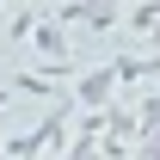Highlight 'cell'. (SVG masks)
Instances as JSON below:
<instances>
[{"label": "cell", "mask_w": 160, "mask_h": 160, "mask_svg": "<svg viewBox=\"0 0 160 160\" xmlns=\"http://www.w3.org/2000/svg\"><path fill=\"white\" fill-rule=\"evenodd\" d=\"M68 117H74V99H62L49 117L37 123V129H25V136H12V142H0V154H62V142H68Z\"/></svg>", "instance_id": "6da1fadb"}, {"label": "cell", "mask_w": 160, "mask_h": 160, "mask_svg": "<svg viewBox=\"0 0 160 160\" xmlns=\"http://www.w3.org/2000/svg\"><path fill=\"white\" fill-rule=\"evenodd\" d=\"M123 6H129V0H62L56 19L62 25H80V31H117Z\"/></svg>", "instance_id": "7a4b0ae2"}, {"label": "cell", "mask_w": 160, "mask_h": 160, "mask_svg": "<svg viewBox=\"0 0 160 160\" xmlns=\"http://www.w3.org/2000/svg\"><path fill=\"white\" fill-rule=\"evenodd\" d=\"M25 43L37 49V62H74V43H68V25L62 19H37Z\"/></svg>", "instance_id": "3957f363"}, {"label": "cell", "mask_w": 160, "mask_h": 160, "mask_svg": "<svg viewBox=\"0 0 160 160\" xmlns=\"http://www.w3.org/2000/svg\"><path fill=\"white\" fill-rule=\"evenodd\" d=\"M68 99H74V105H111V99H117V80H111V68H86V74L74 68Z\"/></svg>", "instance_id": "277c9868"}, {"label": "cell", "mask_w": 160, "mask_h": 160, "mask_svg": "<svg viewBox=\"0 0 160 160\" xmlns=\"http://www.w3.org/2000/svg\"><path fill=\"white\" fill-rule=\"evenodd\" d=\"M105 68H111V80H117V92H136L142 80H148V49H123V56H111Z\"/></svg>", "instance_id": "5b68a950"}, {"label": "cell", "mask_w": 160, "mask_h": 160, "mask_svg": "<svg viewBox=\"0 0 160 160\" xmlns=\"http://www.w3.org/2000/svg\"><path fill=\"white\" fill-rule=\"evenodd\" d=\"M148 129H160V92L136 86V136H148Z\"/></svg>", "instance_id": "8992f818"}, {"label": "cell", "mask_w": 160, "mask_h": 160, "mask_svg": "<svg viewBox=\"0 0 160 160\" xmlns=\"http://www.w3.org/2000/svg\"><path fill=\"white\" fill-rule=\"evenodd\" d=\"M31 25H37V12L25 6V12H12V25H6V43H25L31 37Z\"/></svg>", "instance_id": "52a82bcc"}, {"label": "cell", "mask_w": 160, "mask_h": 160, "mask_svg": "<svg viewBox=\"0 0 160 160\" xmlns=\"http://www.w3.org/2000/svg\"><path fill=\"white\" fill-rule=\"evenodd\" d=\"M6 99H12V86H6V80H0V111H6Z\"/></svg>", "instance_id": "ba28073f"}]
</instances>
